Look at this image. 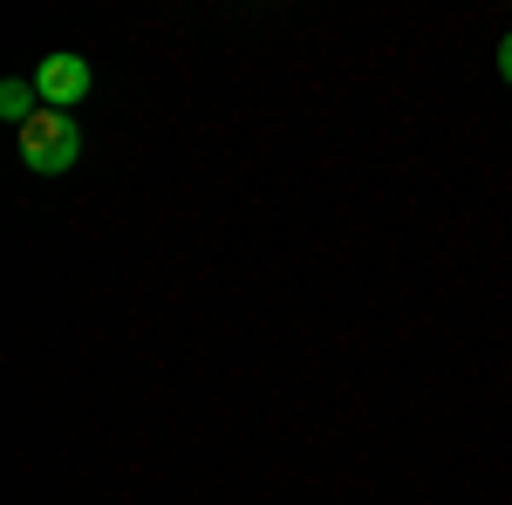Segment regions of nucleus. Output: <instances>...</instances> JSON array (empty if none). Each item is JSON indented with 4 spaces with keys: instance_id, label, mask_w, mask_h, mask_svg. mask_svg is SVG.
I'll use <instances>...</instances> for the list:
<instances>
[{
    "instance_id": "nucleus-1",
    "label": "nucleus",
    "mask_w": 512,
    "mask_h": 505,
    "mask_svg": "<svg viewBox=\"0 0 512 505\" xmlns=\"http://www.w3.org/2000/svg\"><path fill=\"white\" fill-rule=\"evenodd\" d=\"M82 157V123L69 110H35V117L21 123V164L41 171V178H55V171H69Z\"/></svg>"
},
{
    "instance_id": "nucleus-3",
    "label": "nucleus",
    "mask_w": 512,
    "mask_h": 505,
    "mask_svg": "<svg viewBox=\"0 0 512 505\" xmlns=\"http://www.w3.org/2000/svg\"><path fill=\"white\" fill-rule=\"evenodd\" d=\"M35 103H41V96H35V82H7V89H0V110H7L14 123H28V117H35Z\"/></svg>"
},
{
    "instance_id": "nucleus-2",
    "label": "nucleus",
    "mask_w": 512,
    "mask_h": 505,
    "mask_svg": "<svg viewBox=\"0 0 512 505\" xmlns=\"http://www.w3.org/2000/svg\"><path fill=\"white\" fill-rule=\"evenodd\" d=\"M35 96H41V110H76V103H89V62L82 55H41Z\"/></svg>"
},
{
    "instance_id": "nucleus-4",
    "label": "nucleus",
    "mask_w": 512,
    "mask_h": 505,
    "mask_svg": "<svg viewBox=\"0 0 512 505\" xmlns=\"http://www.w3.org/2000/svg\"><path fill=\"white\" fill-rule=\"evenodd\" d=\"M499 76H506V82H512V35H506V41H499Z\"/></svg>"
}]
</instances>
